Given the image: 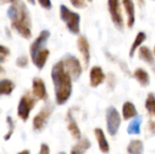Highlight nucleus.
I'll list each match as a JSON object with an SVG mask.
<instances>
[{
	"instance_id": "obj_1",
	"label": "nucleus",
	"mask_w": 155,
	"mask_h": 154,
	"mask_svg": "<svg viewBox=\"0 0 155 154\" xmlns=\"http://www.w3.org/2000/svg\"><path fill=\"white\" fill-rule=\"evenodd\" d=\"M1 3H10L7 9V16L11 20V26L19 35L25 39H30L32 36V22L29 11L22 0H2Z\"/></svg>"
},
{
	"instance_id": "obj_2",
	"label": "nucleus",
	"mask_w": 155,
	"mask_h": 154,
	"mask_svg": "<svg viewBox=\"0 0 155 154\" xmlns=\"http://www.w3.org/2000/svg\"><path fill=\"white\" fill-rule=\"evenodd\" d=\"M51 78L54 87L55 102L58 105H64L72 95L73 80L65 71L63 61H59L54 64L51 71Z\"/></svg>"
},
{
	"instance_id": "obj_3",
	"label": "nucleus",
	"mask_w": 155,
	"mask_h": 154,
	"mask_svg": "<svg viewBox=\"0 0 155 154\" xmlns=\"http://www.w3.org/2000/svg\"><path fill=\"white\" fill-rule=\"evenodd\" d=\"M60 17L63 22L65 23L67 29L73 34H78L80 33V15L71 11L68 7L62 5L60 6Z\"/></svg>"
},
{
	"instance_id": "obj_4",
	"label": "nucleus",
	"mask_w": 155,
	"mask_h": 154,
	"mask_svg": "<svg viewBox=\"0 0 155 154\" xmlns=\"http://www.w3.org/2000/svg\"><path fill=\"white\" fill-rule=\"evenodd\" d=\"M36 99L33 96L32 93L28 92L25 93L19 100L17 106V116L23 121L26 122L30 116V113L36 104Z\"/></svg>"
},
{
	"instance_id": "obj_5",
	"label": "nucleus",
	"mask_w": 155,
	"mask_h": 154,
	"mask_svg": "<svg viewBox=\"0 0 155 154\" xmlns=\"http://www.w3.org/2000/svg\"><path fill=\"white\" fill-rule=\"evenodd\" d=\"M105 120L107 133L111 136H115L121 126V115L115 107L110 106L107 108L105 113Z\"/></svg>"
},
{
	"instance_id": "obj_6",
	"label": "nucleus",
	"mask_w": 155,
	"mask_h": 154,
	"mask_svg": "<svg viewBox=\"0 0 155 154\" xmlns=\"http://www.w3.org/2000/svg\"><path fill=\"white\" fill-rule=\"evenodd\" d=\"M63 63L65 71L70 74L72 80L74 81L79 80L83 73V67L79 59H77L74 55L68 54L64 58Z\"/></svg>"
},
{
	"instance_id": "obj_7",
	"label": "nucleus",
	"mask_w": 155,
	"mask_h": 154,
	"mask_svg": "<svg viewBox=\"0 0 155 154\" xmlns=\"http://www.w3.org/2000/svg\"><path fill=\"white\" fill-rule=\"evenodd\" d=\"M53 111H54V107L52 104H47L43 109H41V111L33 119V129H34V131L40 132L45 128V126L46 125Z\"/></svg>"
},
{
	"instance_id": "obj_8",
	"label": "nucleus",
	"mask_w": 155,
	"mask_h": 154,
	"mask_svg": "<svg viewBox=\"0 0 155 154\" xmlns=\"http://www.w3.org/2000/svg\"><path fill=\"white\" fill-rule=\"evenodd\" d=\"M50 37V32L47 30H43L39 35L36 37V39L32 43L31 46H30V56H31V60H33L35 56H37L39 54H41L43 51H45V44L47 43V40Z\"/></svg>"
},
{
	"instance_id": "obj_9",
	"label": "nucleus",
	"mask_w": 155,
	"mask_h": 154,
	"mask_svg": "<svg viewBox=\"0 0 155 154\" xmlns=\"http://www.w3.org/2000/svg\"><path fill=\"white\" fill-rule=\"evenodd\" d=\"M108 8L111 15V19L117 29H124V19L121 11V5L119 0H108Z\"/></svg>"
},
{
	"instance_id": "obj_10",
	"label": "nucleus",
	"mask_w": 155,
	"mask_h": 154,
	"mask_svg": "<svg viewBox=\"0 0 155 154\" xmlns=\"http://www.w3.org/2000/svg\"><path fill=\"white\" fill-rule=\"evenodd\" d=\"M32 94L36 100L45 101L48 97L45 82L38 77L33 79L32 82Z\"/></svg>"
},
{
	"instance_id": "obj_11",
	"label": "nucleus",
	"mask_w": 155,
	"mask_h": 154,
	"mask_svg": "<svg viewBox=\"0 0 155 154\" xmlns=\"http://www.w3.org/2000/svg\"><path fill=\"white\" fill-rule=\"evenodd\" d=\"M89 79H90V85L93 88H95L101 85L104 82L105 74L100 66H94L90 70Z\"/></svg>"
},
{
	"instance_id": "obj_12",
	"label": "nucleus",
	"mask_w": 155,
	"mask_h": 154,
	"mask_svg": "<svg viewBox=\"0 0 155 154\" xmlns=\"http://www.w3.org/2000/svg\"><path fill=\"white\" fill-rule=\"evenodd\" d=\"M77 47L79 52L82 54L84 63V66L87 68L89 64H90V45L89 43L87 41V39L84 36H80L77 39Z\"/></svg>"
},
{
	"instance_id": "obj_13",
	"label": "nucleus",
	"mask_w": 155,
	"mask_h": 154,
	"mask_svg": "<svg viewBox=\"0 0 155 154\" xmlns=\"http://www.w3.org/2000/svg\"><path fill=\"white\" fill-rule=\"evenodd\" d=\"M94 133V136L98 143L99 150L101 151V152H103L104 154L109 153L110 152V145H109V143L106 139V136H105L104 131L101 128H95Z\"/></svg>"
},
{
	"instance_id": "obj_14",
	"label": "nucleus",
	"mask_w": 155,
	"mask_h": 154,
	"mask_svg": "<svg viewBox=\"0 0 155 154\" xmlns=\"http://www.w3.org/2000/svg\"><path fill=\"white\" fill-rule=\"evenodd\" d=\"M66 120H67V129L70 132L71 135L73 136L74 139L79 141L81 139V137H82L81 131H80V128L77 125L76 121L74 120V116L72 114V111L71 110L67 113Z\"/></svg>"
},
{
	"instance_id": "obj_15",
	"label": "nucleus",
	"mask_w": 155,
	"mask_h": 154,
	"mask_svg": "<svg viewBox=\"0 0 155 154\" xmlns=\"http://www.w3.org/2000/svg\"><path fill=\"white\" fill-rule=\"evenodd\" d=\"M123 5L127 14V25L129 28H132L135 22V9L134 0H123Z\"/></svg>"
},
{
	"instance_id": "obj_16",
	"label": "nucleus",
	"mask_w": 155,
	"mask_h": 154,
	"mask_svg": "<svg viewBox=\"0 0 155 154\" xmlns=\"http://www.w3.org/2000/svg\"><path fill=\"white\" fill-rule=\"evenodd\" d=\"M139 58L151 66L155 72V58L153 52L147 46H141L139 49Z\"/></svg>"
},
{
	"instance_id": "obj_17",
	"label": "nucleus",
	"mask_w": 155,
	"mask_h": 154,
	"mask_svg": "<svg viewBox=\"0 0 155 154\" xmlns=\"http://www.w3.org/2000/svg\"><path fill=\"white\" fill-rule=\"evenodd\" d=\"M122 115L124 121H128L130 119H134L138 116V112L135 105L131 102H125L123 104L122 108Z\"/></svg>"
},
{
	"instance_id": "obj_18",
	"label": "nucleus",
	"mask_w": 155,
	"mask_h": 154,
	"mask_svg": "<svg viewBox=\"0 0 155 154\" xmlns=\"http://www.w3.org/2000/svg\"><path fill=\"white\" fill-rule=\"evenodd\" d=\"M91 148V142L87 138H81L78 143L71 149L70 154H85Z\"/></svg>"
},
{
	"instance_id": "obj_19",
	"label": "nucleus",
	"mask_w": 155,
	"mask_h": 154,
	"mask_svg": "<svg viewBox=\"0 0 155 154\" xmlns=\"http://www.w3.org/2000/svg\"><path fill=\"white\" fill-rule=\"evenodd\" d=\"M134 77L143 87H147L150 84V75L143 68H137L134 73Z\"/></svg>"
},
{
	"instance_id": "obj_20",
	"label": "nucleus",
	"mask_w": 155,
	"mask_h": 154,
	"mask_svg": "<svg viewBox=\"0 0 155 154\" xmlns=\"http://www.w3.org/2000/svg\"><path fill=\"white\" fill-rule=\"evenodd\" d=\"M143 143L141 140H132L127 146V152L129 154H143Z\"/></svg>"
},
{
	"instance_id": "obj_21",
	"label": "nucleus",
	"mask_w": 155,
	"mask_h": 154,
	"mask_svg": "<svg viewBox=\"0 0 155 154\" xmlns=\"http://www.w3.org/2000/svg\"><path fill=\"white\" fill-rule=\"evenodd\" d=\"M15 89V84L9 79H0V96L10 95Z\"/></svg>"
},
{
	"instance_id": "obj_22",
	"label": "nucleus",
	"mask_w": 155,
	"mask_h": 154,
	"mask_svg": "<svg viewBox=\"0 0 155 154\" xmlns=\"http://www.w3.org/2000/svg\"><path fill=\"white\" fill-rule=\"evenodd\" d=\"M145 40H146V34H145V33H143V32H139V33L137 34L136 37H135V40L134 41V43H133V44H132V46H131V48H130L129 56H130L131 58L134 57L135 51H136L139 47H141V45L143 44V43Z\"/></svg>"
},
{
	"instance_id": "obj_23",
	"label": "nucleus",
	"mask_w": 155,
	"mask_h": 154,
	"mask_svg": "<svg viewBox=\"0 0 155 154\" xmlns=\"http://www.w3.org/2000/svg\"><path fill=\"white\" fill-rule=\"evenodd\" d=\"M141 124H142V117H135L129 124L127 128V133L130 135H139L141 133Z\"/></svg>"
},
{
	"instance_id": "obj_24",
	"label": "nucleus",
	"mask_w": 155,
	"mask_h": 154,
	"mask_svg": "<svg viewBox=\"0 0 155 154\" xmlns=\"http://www.w3.org/2000/svg\"><path fill=\"white\" fill-rule=\"evenodd\" d=\"M145 109L147 113L155 117V94L153 93H150L147 95V98L145 100Z\"/></svg>"
},
{
	"instance_id": "obj_25",
	"label": "nucleus",
	"mask_w": 155,
	"mask_h": 154,
	"mask_svg": "<svg viewBox=\"0 0 155 154\" xmlns=\"http://www.w3.org/2000/svg\"><path fill=\"white\" fill-rule=\"evenodd\" d=\"M6 123L8 125V132L4 136V140L5 141H8L11 138V136L13 135L14 131H15V123H14V121L12 120V118L10 116L6 117Z\"/></svg>"
},
{
	"instance_id": "obj_26",
	"label": "nucleus",
	"mask_w": 155,
	"mask_h": 154,
	"mask_svg": "<svg viewBox=\"0 0 155 154\" xmlns=\"http://www.w3.org/2000/svg\"><path fill=\"white\" fill-rule=\"evenodd\" d=\"M9 54H10V50H9L7 47H5V46L0 44V64L5 63L6 57H7Z\"/></svg>"
},
{
	"instance_id": "obj_27",
	"label": "nucleus",
	"mask_w": 155,
	"mask_h": 154,
	"mask_svg": "<svg viewBox=\"0 0 155 154\" xmlns=\"http://www.w3.org/2000/svg\"><path fill=\"white\" fill-rule=\"evenodd\" d=\"M15 64H16L19 68H25V67L28 65V58H27V56H25V55L19 56V57L16 59Z\"/></svg>"
},
{
	"instance_id": "obj_28",
	"label": "nucleus",
	"mask_w": 155,
	"mask_h": 154,
	"mask_svg": "<svg viewBox=\"0 0 155 154\" xmlns=\"http://www.w3.org/2000/svg\"><path fill=\"white\" fill-rule=\"evenodd\" d=\"M70 2L75 8H84L86 5L85 0H70Z\"/></svg>"
},
{
	"instance_id": "obj_29",
	"label": "nucleus",
	"mask_w": 155,
	"mask_h": 154,
	"mask_svg": "<svg viewBox=\"0 0 155 154\" xmlns=\"http://www.w3.org/2000/svg\"><path fill=\"white\" fill-rule=\"evenodd\" d=\"M39 5L44 7L45 9H51L52 8V2L51 0H37Z\"/></svg>"
},
{
	"instance_id": "obj_30",
	"label": "nucleus",
	"mask_w": 155,
	"mask_h": 154,
	"mask_svg": "<svg viewBox=\"0 0 155 154\" xmlns=\"http://www.w3.org/2000/svg\"><path fill=\"white\" fill-rule=\"evenodd\" d=\"M38 154H50L49 146L46 143H42L40 146V151H39Z\"/></svg>"
},
{
	"instance_id": "obj_31",
	"label": "nucleus",
	"mask_w": 155,
	"mask_h": 154,
	"mask_svg": "<svg viewBox=\"0 0 155 154\" xmlns=\"http://www.w3.org/2000/svg\"><path fill=\"white\" fill-rule=\"evenodd\" d=\"M148 129L149 131L153 133V134H155V121H149L148 123Z\"/></svg>"
},
{
	"instance_id": "obj_32",
	"label": "nucleus",
	"mask_w": 155,
	"mask_h": 154,
	"mask_svg": "<svg viewBox=\"0 0 155 154\" xmlns=\"http://www.w3.org/2000/svg\"><path fill=\"white\" fill-rule=\"evenodd\" d=\"M17 154H30V152L28 150H23V151L19 152Z\"/></svg>"
},
{
	"instance_id": "obj_33",
	"label": "nucleus",
	"mask_w": 155,
	"mask_h": 154,
	"mask_svg": "<svg viewBox=\"0 0 155 154\" xmlns=\"http://www.w3.org/2000/svg\"><path fill=\"white\" fill-rule=\"evenodd\" d=\"M26 1H27V2H28L29 4L33 5H34L35 4V0H26Z\"/></svg>"
},
{
	"instance_id": "obj_34",
	"label": "nucleus",
	"mask_w": 155,
	"mask_h": 154,
	"mask_svg": "<svg viewBox=\"0 0 155 154\" xmlns=\"http://www.w3.org/2000/svg\"><path fill=\"white\" fill-rule=\"evenodd\" d=\"M5 72V70H4V68L2 67V66H0V74H3Z\"/></svg>"
},
{
	"instance_id": "obj_35",
	"label": "nucleus",
	"mask_w": 155,
	"mask_h": 154,
	"mask_svg": "<svg viewBox=\"0 0 155 154\" xmlns=\"http://www.w3.org/2000/svg\"><path fill=\"white\" fill-rule=\"evenodd\" d=\"M58 154H66V153H65V152H59Z\"/></svg>"
},
{
	"instance_id": "obj_36",
	"label": "nucleus",
	"mask_w": 155,
	"mask_h": 154,
	"mask_svg": "<svg viewBox=\"0 0 155 154\" xmlns=\"http://www.w3.org/2000/svg\"><path fill=\"white\" fill-rule=\"evenodd\" d=\"M153 52H154V54H155V46H154V50H153Z\"/></svg>"
}]
</instances>
